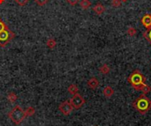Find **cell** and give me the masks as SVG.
Segmentation results:
<instances>
[{
    "label": "cell",
    "mask_w": 151,
    "mask_h": 126,
    "mask_svg": "<svg viewBox=\"0 0 151 126\" xmlns=\"http://www.w3.org/2000/svg\"><path fill=\"white\" fill-rule=\"evenodd\" d=\"M19 6H24V5H26L28 2H29V0H14Z\"/></svg>",
    "instance_id": "obj_22"
},
{
    "label": "cell",
    "mask_w": 151,
    "mask_h": 126,
    "mask_svg": "<svg viewBox=\"0 0 151 126\" xmlns=\"http://www.w3.org/2000/svg\"><path fill=\"white\" fill-rule=\"evenodd\" d=\"M99 72H100V73H102L104 75H106V74H108L111 72V68H110V66L107 64H103L99 68Z\"/></svg>",
    "instance_id": "obj_13"
},
{
    "label": "cell",
    "mask_w": 151,
    "mask_h": 126,
    "mask_svg": "<svg viewBox=\"0 0 151 126\" xmlns=\"http://www.w3.org/2000/svg\"><path fill=\"white\" fill-rule=\"evenodd\" d=\"M14 37H15V34L12 31H11L9 28L2 31L0 33V47L4 48Z\"/></svg>",
    "instance_id": "obj_4"
},
{
    "label": "cell",
    "mask_w": 151,
    "mask_h": 126,
    "mask_svg": "<svg viewBox=\"0 0 151 126\" xmlns=\"http://www.w3.org/2000/svg\"><path fill=\"white\" fill-rule=\"evenodd\" d=\"M127 81L134 90L141 91L146 85V77L139 70H135L128 76Z\"/></svg>",
    "instance_id": "obj_2"
},
{
    "label": "cell",
    "mask_w": 151,
    "mask_h": 126,
    "mask_svg": "<svg viewBox=\"0 0 151 126\" xmlns=\"http://www.w3.org/2000/svg\"><path fill=\"white\" fill-rule=\"evenodd\" d=\"M121 4H122L121 0H112V1H111V5H112L113 7H115V8L119 7Z\"/></svg>",
    "instance_id": "obj_20"
},
{
    "label": "cell",
    "mask_w": 151,
    "mask_h": 126,
    "mask_svg": "<svg viewBox=\"0 0 151 126\" xmlns=\"http://www.w3.org/2000/svg\"><path fill=\"white\" fill-rule=\"evenodd\" d=\"M87 85H88V87L90 89H92V90H96V88H98V87H99L100 83H99V80H98L96 78L93 77V78H91V79H89L88 80Z\"/></svg>",
    "instance_id": "obj_8"
},
{
    "label": "cell",
    "mask_w": 151,
    "mask_h": 126,
    "mask_svg": "<svg viewBox=\"0 0 151 126\" xmlns=\"http://www.w3.org/2000/svg\"><path fill=\"white\" fill-rule=\"evenodd\" d=\"M5 2V0H0V4H3Z\"/></svg>",
    "instance_id": "obj_25"
},
{
    "label": "cell",
    "mask_w": 151,
    "mask_h": 126,
    "mask_svg": "<svg viewBox=\"0 0 151 126\" xmlns=\"http://www.w3.org/2000/svg\"><path fill=\"white\" fill-rule=\"evenodd\" d=\"M70 102L74 110H79L83 107V105L86 103V101L83 98V96L78 93V94L73 95V97L70 99Z\"/></svg>",
    "instance_id": "obj_5"
},
{
    "label": "cell",
    "mask_w": 151,
    "mask_h": 126,
    "mask_svg": "<svg viewBox=\"0 0 151 126\" xmlns=\"http://www.w3.org/2000/svg\"><path fill=\"white\" fill-rule=\"evenodd\" d=\"M17 99H18V96H17V94H14L13 92H11V93H9V94H7V100H8L10 102H12V103L15 102L17 101Z\"/></svg>",
    "instance_id": "obj_15"
},
{
    "label": "cell",
    "mask_w": 151,
    "mask_h": 126,
    "mask_svg": "<svg viewBox=\"0 0 151 126\" xmlns=\"http://www.w3.org/2000/svg\"><path fill=\"white\" fill-rule=\"evenodd\" d=\"M93 11L96 12V14L97 15H101L105 11V6L103 5L102 4H96L94 7H93Z\"/></svg>",
    "instance_id": "obj_10"
},
{
    "label": "cell",
    "mask_w": 151,
    "mask_h": 126,
    "mask_svg": "<svg viewBox=\"0 0 151 126\" xmlns=\"http://www.w3.org/2000/svg\"><path fill=\"white\" fill-rule=\"evenodd\" d=\"M66 2H67L69 4H71V5H75V4H78L79 0H66Z\"/></svg>",
    "instance_id": "obj_24"
},
{
    "label": "cell",
    "mask_w": 151,
    "mask_h": 126,
    "mask_svg": "<svg viewBox=\"0 0 151 126\" xmlns=\"http://www.w3.org/2000/svg\"><path fill=\"white\" fill-rule=\"evenodd\" d=\"M7 116L10 118V120L16 125H20L23 122V120L26 118L24 110H22L19 105L14 106L12 109V110L8 113Z\"/></svg>",
    "instance_id": "obj_3"
},
{
    "label": "cell",
    "mask_w": 151,
    "mask_h": 126,
    "mask_svg": "<svg viewBox=\"0 0 151 126\" xmlns=\"http://www.w3.org/2000/svg\"><path fill=\"white\" fill-rule=\"evenodd\" d=\"M142 26L148 29V28H150L151 27V13H148V14H145L142 18V20H141Z\"/></svg>",
    "instance_id": "obj_7"
},
{
    "label": "cell",
    "mask_w": 151,
    "mask_h": 126,
    "mask_svg": "<svg viewBox=\"0 0 151 126\" xmlns=\"http://www.w3.org/2000/svg\"><path fill=\"white\" fill-rule=\"evenodd\" d=\"M114 93H115V91L111 86H106L103 90V94L106 98H111V96H113Z\"/></svg>",
    "instance_id": "obj_9"
},
{
    "label": "cell",
    "mask_w": 151,
    "mask_h": 126,
    "mask_svg": "<svg viewBox=\"0 0 151 126\" xmlns=\"http://www.w3.org/2000/svg\"><path fill=\"white\" fill-rule=\"evenodd\" d=\"M46 46H47V48H49L50 49H53L57 46V41L55 39H53V38H50L46 42Z\"/></svg>",
    "instance_id": "obj_12"
},
{
    "label": "cell",
    "mask_w": 151,
    "mask_h": 126,
    "mask_svg": "<svg viewBox=\"0 0 151 126\" xmlns=\"http://www.w3.org/2000/svg\"><path fill=\"white\" fill-rule=\"evenodd\" d=\"M143 37L150 42V44L151 45V27L146 29V31L143 32Z\"/></svg>",
    "instance_id": "obj_17"
},
{
    "label": "cell",
    "mask_w": 151,
    "mask_h": 126,
    "mask_svg": "<svg viewBox=\"0 0 151 126\" xmlns=\"http://www.w3.org/2000/svg\"><path fill=\"white\" fill-rule=\"evenodd\" d=\"M58 110L64 116H69L72 113V111L73 110V108L70 101H65V102L60 103V105L58 106Z\"/></svg>",
    "instance_id": "obj_6"
},
{
    "label": "cell",
    "mask_w": 151,
    "mask_h": 126,
    "mask_svg": "<svg viewBox=\"0 0 151 126\" xmlns=\"http://www.w3.org/2000/svg\"><path fill=\"white\" fill-rule=\"evenodd\" d=\"M136 33H137V30H136L134 27H133V26H129L128 29H127V34L129 36H131V37L134 36V35L136 34Z\"/></svg>",
    "instance_id": "obj_18"
},
{
    "label": "cell",
    "mask_w": 151,
    "mask_h": 126,
    "mask_svg": "<svg viewBox=\"0 0 151 126\" xmlns=\"http://www.w3.org/2000/svg\"><path fill=\"white\" fill-rule=\"evenodd\" d=\"M7 28H8V26H6V24H5L2 19H0V33H1L2 31L5 30V29H7Z\"/></svg>",
    "instance_id": "obj_23"
},
{
    "label": "cell",
    "mask_w": 151,
    "mask_h": 126,
    "mask_svg": "<svg viewBox=\"0 0 151 126\" xmlns=\"http://www.w3.org/2000/svg\"><path fill=\"white\" fill-rule=\"evenodd\" d=\"M24 112H25V116H26V117H32V116H34V115H35V110L33 107H28L26 110H24Z\"/></svg>",
    "instance_id": "obj_16"
},
{
    "label": "cell",
    "mask_w": 151,
    "mask_h": 126,
    "mask_svg": "<svg viewBox=\"0 0 151 126\" xmlns=\"http://www.w3.org/2000/svg\"><path fill=\"white\" fill-rule=\"evenodd\" d=\"M91 2L89 0H81L80 2V6L81 7V9L83 10H88L90 6H91Z\"/></svg>",
    "instance_id": "obj_14"
},
{
    "label": "cell",
    "mask_w": 151,
    "mask_h": 126,
    "mask_svg": "<svg viewBox=\"0 0 151 126\" xmlns=\"http://www.w3.org/2000/svg\"><path fill=\"white\" fill-rule=\"evenodd\" d=\"M141 92H142V94H145L147 95L148 94H150L151 92V87L149 86V85H145L142 89H141Z\"/></svg>",
    "instance_id": "obj_19"
},
{
    "label": "cell",
    "mask_w": 151,
    "mask_h": 126,
    "mask_svg": "<svg viewBox=\"0 0 151 126\" xmlns=\"http://www.w3.org/2000/svg\"><path fill=\"white\" fill-rule=\"evenodd\" d=\"M49 0H35V3L39 6H43L48 3Z\"/></svg>",
    "instance_id": "obj_21"
},
{
    "label": "cell",
    "mask_w": 151,
    "mask_h": 126,
    "mask_svg": "<svg viewBox=\"0 0 151 126\" xmlns=\"http://www.w3.org/2000/svg\"><path fill=\"white\" fill-rule=\"evenodd\" d=\"M134 109L141 115H146L151 110V100L145 94L140 95L133 102Z\"/></svg>",
    "instance_id": "obj_1"
},
{
    "label": "cell",
    "mask_w": 151,
    "mask_h": 126,
    "mask_svg": "<svg viewBox=\"0 0 151 126\" xmlns=\"http://www.w3.org/2000/svg\"><path fill=\"white\" fill-rule=\"evenodd\" d=\"M127 1H128V0H121L122 3H126V2H127Z\"/></svg>",
    "instance_id": "obj_26"
},
{
    "label": "cell",
    "mask_w": 151,
    "mask_h": 126,
    "mask_svg": "<svg viewBox=\"0 0 151 126\" xmlns=\"http://www.w3.org/2000/svg\"><path fill=\"white\" fill-rule=\"evenodd\" d=\"M67 92H68L70 94L74 95V94H76L79 93V87H78L75 84H72V85H70V86L68 87Z\"/></svg>",
    "instance_id": "obj_11"
}]
</instances>
